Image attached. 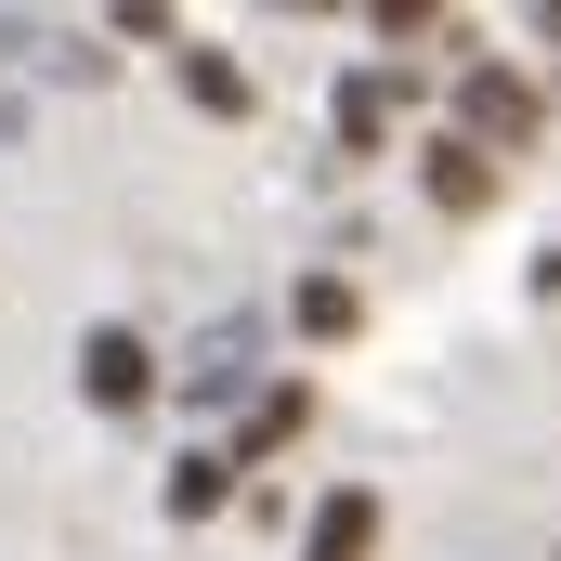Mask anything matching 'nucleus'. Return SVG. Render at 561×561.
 I'll return each instance as SVG.
<instances>
[{
	"instance_id": "1",
	"label": "nucleus",
	"mask_w": 561,
	"mask_h": 561,
	"mask_svg": "<svg viewBox=\"0 0 561 561\" xmlns=\"http://www.w3.org/2000/svg\"><path fill=\"white\" fill-rule=\"evenodd\" d=\"M457 144H483V157H523V144H536V92H523L510 66H470V79H457Z\"/></svg>"
},
{
	"instance_id": "2",
	"label": "nucleus",
	"mask_w": 561,
	"mask_h": 561,
	"mask_svg": "<svg viewBox=\"0 0 561 561\" xmlns=\"http://www.w3.org/2000/svg\"><path fill=\"white\" fill-rule=\"evenodd\" d=\"M79 392H92L105 419H131V405H157V353H144L131 327H92V340H79Z\"/></svg>"
},
{
	"instance_id": "3",
	"label": "nucleus",
	"mask_w": 561,
	"mask_h": 561,
	"mask_svg": "<svg viewBox=\"0 0 561 561\" xmlns=\"http://www.w3.org/2000/svg\"><path fill=\"white\" fill-rule=\"evenodd\" d=\"M170 79H183V105L196 118H249L262 92H249V66L222 53V39H170Z\"/></svg>"
},
{
	"instance_id": "4",
	"label": "nucleus",
	"mask_w": 561,
	"mask_h": 561,
	"mask_svg": "<svg viewBox=\"0 0 561 561\" xmlns=\"http://www.w3.org/2000/svg\"><path fill=\"white\" fill-rule=\"evenodd\" d=\"M300 561H379V496H366V483H340V496L300 523Z\"/></svg>"
},
{
	"instance_id": "5",
	"label": "nucleus",
	"mask_w": 561,
	"mask_h": 561,
	"mask_svg": "<svg viewBox=\"0 0 561 561\" xmlns=\"http://www.w3.org/2000/svg\"><path fill=\"white\" fill-rule=\"evenodd\" d=\"M392 105H405V79H392V66L340 79V144H353V157H379V144H392Z\"/></svg>"
},
{
	"instance_id": "6",
	"label": "nucleus",
	"mask_w": 561,
	"mask_h": 561,
	"mask_svg": "<svg viewBox=\"0 0 561 561\" xmlns=\"http://www.w3.org/2000/svg\"><path fill=\"white\" fill-rule=\"evenodd\" d=\"M431 209H496V157H483V144H431Z\"/></svg>"
},
{
	"instance_id": "7",
	"label": "nucleus",
	"mask_w": 561,
	"mask_h": 561,
	"mask_svg": "<svg viewBox=\"0 0 561 561\" xmlns=\"http://www.w3.org/2000/svg\"><path fill=\"white\" fill-rule=\"evenodd\" d=\"M236 470H249V457H222V444H196V457L170 470V523H209V510L236 496Z\"/></svg>"
},
{
	"instance_id": "8",
	"label": "nucleus",
	"mask_w": 561,
	"mask_h": 561,
	"mask_svg": "<svg viewBox=\"0 0 561 561\" xmlns=\"http://www.w3.org/2000/svg\"><path fill=\"white\" fill-rule=\"evenodd\" d=\"M353 313H366L353 275H300V287H287V327H300V340H353Z\"/></svg>"
},
{
	"instance_id": "9",
	"label": "nucleus",
	"mask_w": 561,
	"mask_h": 561,
	"mask_svg": "<svg viewBox=\"0 0 561 561\" xmlns=\"http://www.w3.org/2000/svg\"><path fill=\"white\" fill-rule=\"evenodd\" d=\"M183 392H196V405H236V392H249V327H222V340L183 366Z\"/></svg>"
},
{
	"instance_id": "10",
	"label": "nucleus",
	"mask_w": 561,
	"mask_h": 561,
	"mask_svg": "<svg viewBox=\"0 0 561 561\" xmlns=\"http://www.w3.org/2000/svg\"><path fill=\"white\" fill-rule=\"evenodd\" d=\"M287 431H300V392H262V405H249V457H275Z\"/></svg>"
},
{
	"instance_id": "11",
	"label": "nucleus",
	"mask_w": 561,
	"mask_h": 561,
	"mask_svg": "<svg viewBox=\"0 0 561 561\" xmlns=\"http://www.w3.org/2000/svg\"><path fill=\"white\" fill-rule=\"evenodd\" d=\"M536 26H549V39H561V0H549V13H536Z\"/></svg>"
}]
</instances>
